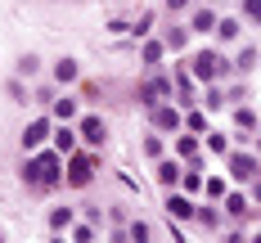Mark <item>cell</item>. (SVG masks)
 Instances as JSON below:
<instances>
[{"mask_svg": "<svg viewBox=\"0 0 261 243\" xmlns=\"http://www.w3.org/2000/svg\"><path fill=\"white\" fill-rule=\"evenodd\" d=\"M23 180H27L32 189H54V185H63V162H59V153H54V149H36V153L23 162Z\"/></svg>", "mask_w": 261, "mask_h": 243, "instance_id": "1", "label": "cell"}, {"mask_svg": "<svg viewBox=\"0 0 261 243\" xmlns=\"http://www.w3.org/2000/svg\"><path fill=\"white\" fill-rule=\"evenodd\" d=\"M90 180H95V158H90V153H72V158L63 162V185H72V189H86L90 185Z\"/></svg>", "mask_w": 261, "mask_h": 243, "instance_id": "2", "label": "cell"}, {"mask_svg": "<svg viewBox=\"0 0 261 243\" xmlns=\"http://www.w3.org/2000/svg\"><path fill=\"white\" fill-rule=\"evenodd\" d=\"M225 72H230V63H225L216 50H198L194 54V77L198 81H221Z\"/></svg>", "mask_w": 261, "mask_h": 243, "instance_id": "3", "label": "cell"}, {"mask_svg": "<svg viewBox=\"0 0 261 243\" xmlns=\"http://www.w3.org/2000/svg\"><path fill=\"white\" fill-rule=\"evenodd\" d=\"M149 126H153L158 135L180 131V108H171V104H149Z\"/></svg>", "mask_w": 261, "mask_h": 243, "instance_id": "4", "label": "cell"}, {"mask_svg": "<svg viewBox=\"0 0 261 243\" xmlns=\"http://www.w3.org/2000/svg\"><path fill=\"white\" fill-rule=\"evenodd\" d=\"M77 140H81V144H90V149H99V144L108 140V126H104V117L86 113V117L77 122Z\"/></svg>", "mask_w": 261, "mask_h": 243, "instance_id": "5", "label": "cell"}, {"mask_svg": "<svg viewBox=\"0 0 261 243\" xmlns=\"http://www.w3.org/2000/svg\"><path fill=\"white\" fill-rule=\"evenodd\" d=\"M225 171L234 176V180H257L261 176V162L252 153H225Z\"/></svg>", "mask_w": 261, "mask_h": 243, "instance_id": "6", "label": "cell"}, {"mask_svg": "<svg viewBox=\"0 0 261 243\" xmlns=\"http://www.w3.org/2000/svg\"><path fill=\"white\" fill-rule=\"evenodd\" d=\"M50 117H32L23 131V153H36V149H45V140H50Z\"/></svg>", "mask_w": 261, "mask_h": 243, "instance_id": "7", "label": "cell"}, {"mask_svg": "<svg viewBox=\"0 0 261 243\" xmlns=\"http://www.w3.org/2000/svg\"><path fill=\"white\" fill-rule=\"evenodd\" d=\"M77 131H68V126H54L50 131V149L54 153H59V158H72V153H77Z\"/></svg>", "mask_w": 261, "mask_h": 243, "instance_id": "8", "label": "cell"}, {"mask_svg": "<svg viewBox=\"0 0 261 243\" xmlns=\"http://www.w3.org/2000/svg\"><path fill=\"white\" fill-rule=\"evenodd\" d=\"M81 77V68H77V59H59V63H54L50 68V81L54 86H72V81Z\"/></svg>", "mask_w": 261, "mask_h": 243, "instance_id": "9", "label": "cell"}, {"mask_svg": "<svg viewBox=\"0 0 261 243\" xmlns=\"http://www.w3.org/2000/svg\"><path fill=\"white\" fill-rule=\"evenodd\" d=\"M167 95H171V77H162V72H153V77L144 81V99H149V104H162Z\"/></svg>", "mask_w": 261, "mask_h": 243, "instance_id": "10", "label": "cell"}, {"mask_svg": "<svg viewBox=\"0 0 261 243\" xmlns=\"http://www.w3.org/2000/svg\"><path fill=\"white\" fill-rule=\"evenodd\" d=\"M167 212L176 216V221H194V198L189 194H171L167 198Z\"/></svg>", "mask_w": 261, "mask_h": 243, "instance_id": "11", "label": "cell"}, {"mask_svg": "<svg viewBox=\"0 0 261 243\" xmlns=\"http://www.w3.org/2000/svg\"><path fill=\"white\" fill-rule=\"evenodd\" d=\"M162 54H167V45H162L158 36H149V41L140 45V63H144V68H158V63H162Z\"/></svg>", "mask_w": 261, "mask_h": 243, "instance_id": "12", "label": "cell"}, {"mask_svg": "<svg viewBox=\"0 0 261 243\" xmlns=\"http://www.w3.org/2000/svg\"><path fill=\"white\" fill-rule=\"evenodd\" d=\"M180 176H185V167L180 162H171V158H158V180L171 189V185H180Z\"/></svg>", "mask_w": 261, "mask_h": 243, "instance_id": "13", "label": "cell"}, {"mask_svg": "<svg viewBox=\"0 0 261 243\" xmlns=\"http://www.w3.org/2000/svg\"><path fill=\"white\" fill-rule=\"evenodd\" d=\"M221 207H225V216H230V221H243V216H248V198H243V194H230V189H225Z\"/></svg>", "mask_w": 261, "mask_h": 243, "instance_id": "14", "label": "cell"}, {"mask_svg": "<svg viewBox=\"0 0 261 243\" xmlns=\"http://www.w3.org/2000/svg\"><path fill=\"white\" fill-rule=\"evenodd\" d=\"M180 126L189 135H207V117H203L198 108H185V113H180Z\"/></svg>", "mask_w": 261, "mask_h": 243, "instance_id": "15", "label": "cell"}, {"mask_svg": "<svg viewBox=\"0 0 261 243\" xmlns=\"http://www.w3.org/2000/svg\"><path fill=\"white\" fill-rule=\"evenodd\" d=\"M176 153H180L185 162H194V158H198V135H189V131L176 135Z\"/></svg>", "mask_w": 261, "mask_h": 243, "instance_id": "16", "label": "cell"}, {"mask_svg": "<svg viewBox=\"0 0 261 243\" xmlns=\"http://www.w3.org/2000/svg\"><path fill=\"white\" fill-rule=\"evenodd\" d=\"M50 113H54V122H72L77 117V99H54Z\"/></svg>", "mask_w": 261, "mask_h": 243, "instance_id": "17", "label": "cell"}, {"mask_svg": "<svg viewBox=\"0 0 261 243\" xmlns=\"http://www.w3.org/2000/svg\"><path fill=\"white\" fill-rule=\"evenodd\" d=\"M72 221H77V212H72V207H50V230H68Z\"/></svg>", "mask_w": 261, "mask_h": 243, "instance_id": "18", "label": "cell"}, {"mask_svg": "<svg viewBox=\"0 0 261 243\" xmlns=\"http://www.w3.org/2000/svg\"><path fill=\"white\" fill-rule=\"evenodd\" d=\"M194 221H198L203 230H216V225H221V212L207 203V207H194Z\"/></svg>", "mask_w": 261, "mask_h": 243, "instance_id": "19", "label": "cell"}, {"mask_svg": "<svg viewBox=\"0 0 261 243\" xmlns=\"http://www.w3.org/2000/svg\"><path fill=\"white\" fill-rule=\"evenodd\" d=\"M126 239H130V243H153V230H149V221H130Z\"/></svg>", "mask_w": 261, "mask_h": 243, "instance_id": "20", "label": "cell"}, {"mask_svg": "<svg viewBox=\"0 0 261 243\" xmlns=\"http://www.w3.org/2000/svg\"><path fill=\"white\" fill-rule=\"evenodd\" d=\"M162 45H167V50H185V45H189V32H185V27H171V32L162 36Z\"/></svg>", "mask_w": 261, "mask_h": 243, "instance_id": "21", "label": "cell"}, {"mask_svg": "<svg viewBox=\"0 0 261 243\" xmlns=\"http://www.w3.org/2000/svg\"><path fill=\"white\" fill-rule=\"evenodd\" d=\"M14 77H41V59H36V54H23V59H18V72H14Z\"/></svg>", "mask_w": 261, "mask_h": 243, "instance_id": "22", "label": "cell"}, {"mask_svg": "<svg viewBox=\"0 0 261 243\" xmlns=\"http://www.w3.org/2000/svg\"><path fill=\"white\" fill-rule=\"evenodd\" d=\"M203 194L207 198H225V176H203Z\"/></svg>", "mask_w": 261, "mask_h": 243, "instance_id": "23", "label": "cell"}, {"mask_svg": "<svg viewBox=\"0 0 261 243\" xmlns=\"http://www.w3.org/2000/svg\"><path fill=\"white\" fill-rule=\"evenodd\" d=\"M234 126L239 131H257V113L252 108H234Z\"/></svg>", "mask_w": 261, "mask_h": 243, "instance_id": "24", "label": "cell"}, {"mask_svg": "<svg viewBox=\"0 0 261 243\" xmlns=\"http://www.w3.org/2000/svg\"><path fill=\"white\" fill-rule=\"evenodd\" d=\"M216 36H221V41H234L239 36V18H216Z\"/></svg>", "mask_w": 261, "mask_h": 243, "instance_id": "25", "label": "cell"}, {"mask_svg": "<svg viewBox=\"0 0 261 243\" xmlns=\"http://www.w3.org/2000/svg\"><path fill=\"white\" fill-rule=\"evenodd\" d=\"M162 149H167V140H162V135H158V131H149V140H144V153H149V158H162Z\"/></svg>", "mask_w": 261, "mask_h": 243, "instance_id": "26", "label": "cell"}, {"mask_svg": "<svg viewBox=\"0 0 261 243\" xmlns=\"http://www.w3.org/2000/svg\"><path fill=\"white\" fill-rule=\"evenodd\" d=\"M194 32H216V14L212 9H198L194 14Z\"/></svg>", "mask_w": 261, "mask_h": 243, "instance_id": "27", "label": "cell"}, {"mask_svg": "<svg viewBox=\"0 0 261 243\" xmlns=\"http://www.w3.org/2000/svg\"><path fill=\"white\" fill-rule=\"evenodd\" d=\"M72 243H95V225H90V221L72 225Z\"/></svg>", "mask_w": 261, "mask_h": 243, "instance_id": "28", "label": "cell"}, {"mask_svg": "<svg viewBox=\"0 0 261 243\" xmlns=\"http://www.w3.org/2000/svg\"><path fill=\"white\" fill-rule=\"evenodd\" d=\"M207 149L212 153H230V140H225L221 131H207Z\"/></svg>", "mask_w": 261, "mask_h": 243, "instance_id": "29", "label": "cell"}, {"mask_svg": "<svg viewBox=\"0 0 261 243\" xmlns=\"http://www.w3.org/2000/svg\"><path fill=\"white\" fill-rule=\"evenodd\" d=\"M176 95H180L185 104H189V99H194V81L185 77V72H180V77H176ZM189 108H194V104H189Z\"/></svg>", "mask_w": 261, "mask_h": 243, "instance_id": "30", "label": "cell"}, {"mask_svg": "<svg viewBox=\"0 0 261 243\" xmlns=\"http://www.w3.org/2000/svg\"><path fill=\"white\" fill-rule=\"evenodd\" d=\"M239 72H252L257 68V50H239V63H234Z\"/></svg>", "mask_w": 261, "mask_h": 243, "instance_id": "31", "label": "cell"}, {"mask_svg": "<svg viewBox=\"0 0 261 243\" xmlns=\"http://www.w3.org/2000/svg\"><path fill=\"white\" fill-rule=\"evenodd\" d=\"M9 95H14V104H27V90H23V77H9Z\"/></svg>", "mask_w": 261, "mask_h": 243, "instance_id": "32", "label": "cell"}, {"mask_svg": "<svg viewBox=\"0 0 261 243\" xmlns=\"http://www.w3.org/2000/svg\"><path fill=\"white\" fill-rule=\"evenodd\" d=\"M54 99H59V95H54V86H41V90H36V104H54Z\"/></svg>", "mask_w": 261, "mask_h": 243, "instance_id": "33", "label": "cell"}, {"mask_svg": "<svg viewBox=\"0 0 261 243\" xmlns=\"http://www.w3.org/2000/svg\"><path fill=\"white\" fill-rule=\"evenodd\" d=\"M221 104H225V90H216V86H212V90H207V108H221Z\"/></svg>", "mask_w": 261, "mask_h": 243, "instance_id": "34", "label": "cell"}, {"mask_svg": "<svg viewBox=\"0 0 261 243\" xmlns=\"http://www.w3.org/2000/svg\"><path fill=\"white\" fill-rule=\"evenodd\" d=\"M243 9H248V18H252V23H261V0H248Z\"/></svg>", "mask_w": 261, "mask_h": 243, "instance_id": "35", "label": "cell"}, {"mask_svg": "<svg viewBox=\"0 0 261 243\" xmlns=\"http://www.w3.org/2000/svg\"><path fill=\"white\" fill-rule=\"evenodd\" d=\"M252 198H257V203H261V176H257V180H252Z\"/></svg>", "mask_w": 261, "mask_h": 243, "instance_id": "36", "label": "cell"}, {"mask_svg": "<svg viewBox=\"0 0 261 243\" xmlns=\"http://www.w3.org/2000/svg\"><path fill=\"white\" fill-rule=\"evenodd\" d=\"M167 5H171V9H185V5H189V0H167Z\"/></svg>", "mask_w": 261, "mask_h": 243, "instance_id": "37", "label": "cell"}, {"mask_svg": "<svg viewBox=\"0 0 261 243\" xmlns=\"http://www.w3.org/2000/svg\"><path fill=\"white\" fill-rule=\"evenodd\" d=\"M225 243H243V239H239V234H230V239H225Z\"/></svg>", "mask_w": 261, "mask_h": 243, "instance_id": "38", "label": "cell"}, {"mask_svg": "<svg viewBox=\"0 0 261 243\" xmlns=\"http://www.w3.org/2000/svg\"><path fill=\"white\" fill-rule=\"evenodd\" d=\"M248 243H261V234H252V239H248Z\"/></svg>", "mask_w": 261, "mask_h": 243, "instance_id": "39", "label": "cell"}, {"mask_svg": "<svg viewBox=\"0 0 261 243\" xmlns=\"http://www.w3.org/2000/svg\"><path fill=\"white\" fill-rule=\"evenodd\" d=\"M257 158H261V144H257Z\"/></svg>", "mask_w": 261, "mask_h": 243, "instance_id": "40", "label": "cell"}, {"mask_svg": "<svg viewBox=\"0 0 261 243\" xmlns=\"http://www.w3.org/2000/svg\"><path fill=\"white\" fill-rule=\"evenodd\" d=\"M50 243H63V239H50Z\"/></svg>", "mask_w": 261, "mask_h": 243, "instance_id": "41", "label": "cell"}]
</instances>
